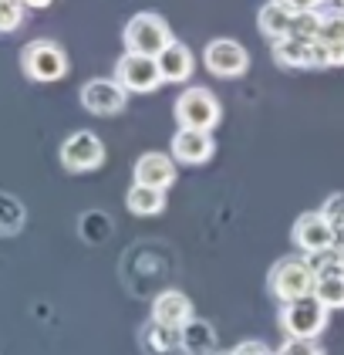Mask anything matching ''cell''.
Here are the masks:
<instances>
[{
  "mask_svg": "<svg viewBox=\"0 0 344 355\" xmlns=\"http://www.w3.org/2000/svg\"><path fill=\"white\" fill-rule=\"evenodd\" d=\"M314 288H318V271H314V264L307 257H284L270 271V291L284 304L314 295Z\"/></svg>",
  "mask_w": 344,
  "mask_h": 355,
  "instance_id": "1",
  "label": "cell"
},
{
  "mask_svg": "<svg viewBox=\"0 0 344 355\" xmlns=\"http://www.w3.org/2000/svg\"><path fill=\"white\" fill-rule=\"evenodd\" d=\"M327 315H331V308L318 295H307V298H297L284 304L280 325L287 331V338H318L320 331L327 328Z\"/></svg>",
  "mask_w": 344,
  "mask_h": 355,
  "instance_id": "2",
  "label": "cell"
},
{
  "mask_svg": "<svg viewBox=\"0 0 344 355\" xmlns=\"http://www.w3.org/2000/svg\"><path fill=\"white\" fill-rule=\"evenodd\" d=\"M125 51L132 55H149V58H159L176 37L169 24L162 21L159 14H135L132 21L125 24Z\"/></svg>",
  "mask_w": 344,
  "mask_h": 355,
  "instance_id": "3",
  "label": "cell"
},
{
  "mask_svg": "<svg viewBox=\"0 0 344 355\" xmlns=\"http://www.w3.org/2000/svg\"><path fill=\"white\" fill-rule=\"evenodd\" d=\"M21 68L34 82H61L68 75V55L57 41L37 37L21 51Z\"/></svg>",
  "mask_w": 344,
  "mask_h": 355,
  "instance_id": "4",
  "label": "cell"
},
{
  "mask_svg": "<svg viewBox=\"0 0 344 355\" xmlns=\"http://www.w3.org/2000/svg\"><path fill=\"white\" fill-rule=\"evenodd\" d=\"M219 102L210 88H185L183 95L176 98V122L179 129H203V132H212L219 125Z\"/></svg>",
  "mask_w": 344,
  "mask_h": 355,
  "instance_id": "5",
  "label": "cell"
},
{
  "mask_svg": "<svg viewBox=\"0 0 344 355\" xmlns=\"http://www.w3.org/2000/svg\"><path fill=\"white\" fill-rule=\"evenodd\" d=\"M293 244L304 250V257H314L324 250H334L341 244V234L320 210H311V214L297 217V223H293Z\"/></svg>",
  "mask_w": 344,
  "mask_h": 355,
  "instance_id": "6",
  "label": "cell"
},
{
  "mask_svg": "<svg viewBox=\"0 0 344 355\" xmlns=\"http://www.w3.org/2000/svg\"><path fill=\"white\" fill-rule=\"evenodd\" d=\"M102 163H105V146L95 132L81 129V132H71L61 142V166L68 173H91Z\"/></svg>",
  "mask_w": 344,
  "mask_h": 355,
  "instance_id": "7",
  "label": "cell"
},
{
  "mask_svg": "<svg viewBox=\"0 0 344 355\" xmlns=\"http://www.w3.org/2000/svg\"><path fill=\"white\" fill-rule=\"evenodd\" d=\"M344 64V10L324 14L320 37L311 44V68H338Z\"/></svg>",
  "mask_w": 344,
  "mask_h": 355,
  "instance_id": "8",
  "label": "cell"
},
{
  "mask_svg": "<svg viewBox=\"0 0 344 355\" xmlns=\"http://www.w3.org/2000/svg\"><path fill=\"white\" fill-rule=\"evenodd\" d=\"M125 102H129V88L118 78H91L81 88V105L91 115H102V119L118 115L125 109Z\"/></svg>",
  "mask_w": 344,
  "mask_h": 355,
  "instance_id": "9",
  "label": "cell"
},
{
  "mask_svg": "<svg viewBox=\"0 0 344 355\" xmlns=\"http://www.w3.org/2000/svg\"><path fill=\"white\" fill-rule=\"evenodd\" d=\"M115 78L125 85L129 92H156L162 85V71H159V58H149V55H132L125 51V58L115 64Z\"/></svg>",
  "mask_w": 344,
  "mask_h": 355,
  "instance_id": "10",
  "label": "cell"
},
{
  "mask_svg": "<svg viewBox=\"0 0 344 355\" xmlns=\"http://www.w3.org/2000/svg\"><path fill=\"white\" fill-rule=\"evenodd\" d=\"M206 68H210L212 75H219V78H239L246 68H250V55H246V48L233 41V37H216L206 44Z\"/></svg>",
  "mask_w": 344,
  "mask_h": 355,
  "instance_id": "11",
  "label": "cell"
},
{
  "mask_svg": "<svg viewBox=\"0 0 344 355\" xmlns=\"http://www.w3.org/2000/svg\"><path fill=\"white\" fill-rule=\"evenodd\" d=\"M212 149H216V142H212L210 132H203V129H179L172 136V153L169 156L185 166H203L212 156Z\"/></svg>",
  "mask_w": 344,
  "mask_h": 355,
  "instance_id": "12",
  "label": "cell"
},
{
  "mask_svg": "<svg viewBox=\"0 0 344 355\" xmlns=\"http://www.w3.org/2000/svg\"><path fill=\"white\" fill-rule=\"evenodd\" d=\"M135 183L142 187H156V190H169L176 183V159L165 153H145L135 159Z\"/></svg>",
  "mask_w": 344,
  "mask_h": 355,
  "instance_id": "13",
  "label": "cell"
},
{
  "mask_svg": "<svg viewBox=\"0 0 344 355\" xmlns=\"http://www.w3.org/2000/svg\"><path fill=\"white\" fill-rule=\"evenodd\" d=\"M152 322L162 328H179L183 331L192 322V301L183 291H162L152 301Z\"/></svg>",
  "mask_w": 344,
  "mask_h": 355,
  "instance_id": "14",
  "label": "cell"
},
{
  "mask_svg": "<svg viewBox=\"0 0 344 355\" xmlns=\"http://www.w3.org/2000/svg\"><path fill=\"white\" fill-rule=\"evenodd\" d=\"M293 14H297V10H291L287 3L266 0L264 7H260V14H257V28H260V34L273 44V41H280V37H291Z\"/></svg>",
  "mask_w": 344,
  "mask_h": 355,
  "instance_id": "15",
  "label": "cell"
},
{
  "mask_svg": "<svg viewBox=\"0 0 344 355\" xmlns=\"http://www.w3.org/2000/svg\"><path fill=\"white\" fill-rule=\"evenodd\" d=\"M192 68H196V58H192V51L185 48L183 41H172L159 55L162 82H185L192 75Z\"/></svg>",
  "mask_w": 344,
  "mask_h": 355,
  "instance_id": "16",
  "label": "cell"
},
{
  "mask_svg": "<svg viewBox=\"0 0 344 355\" xmlns=\"http://www.w3.org/2000/svg\"><path fill=\"white\" fill-rule=\"evenodd\" d=\"M125 207L132 210L135 217H156V214L165 210V190L132 183V190H129V196H125Z\"/></svg>",
  "mask_w": 344,
  "mask_h": 355,
  "instance_id": "17",
  "label": "cell"
},
{
  "mask_svg": "<svg viewBox=\"0 0 344 355\" xmlns=\"http://www.w3.org/2000/svg\"><path fill=\"white\" fill-rule=\"evenodd\" d=\"M311 44H314V41L280 37V41H273V58H277L284 68H311Z\"/></svg>",
  "mask_w": 344,
  "mask_h": 355,
  "instance_id": "18",
  "label": "cell"
},
{
  "mask_svg": "<svg viewBox=\"0 0 344 355\" xmlns=\"http://www.w3.org/2000/svg\"><path fill=\"white\" fill-rule=\"evenodd\" d=\"M314 295H318L331 311H338L344 308V271H331V274H320L318 277V288H314Z\"/></svg>",
  "mask_w": 344,
  "mask_h": 355,
  "instance_id": "19",
  "label": "cell"
},
{
  "mask_svg": "<svg viewBox=\"0 0 344 355\" xmlns=\"http://www.w3.org/2000/svg\"><path fill=\"white\" fill-rule=\"evenodd\" d=\"M24 14H27L24 0H0V28H3V34H14L21 28Z\"/></svg>",
  "mask_w": 344,
  "mask_h": 355,
  "instance_id": "20",
  "label": "cell"
},
{
  "mask_svg": "<svg viewBox=\"0 0 344 355\" xmlns=\"http://www.w3.org/2000/svg\"><path fill=\"white\" fill-rule=\"evenodd\" d=\"M277 355H324V349L318 345V338H287Z\"/></svg>",
  "mask_w": 344,
  "mask_h": 355,
  "instance_id": "21",
  "label": "cell"
},
{
  "mask_svg": "<svg viewBox=\"0 0 344 355\" xmlns=\"http://www.w3.org/2000/svg\"><path fill=\"white\" fill-rule=\"evenodd\" d=\"M320 214L338 227V234H344V193L327 196V200H324V207H320Z\"/></svg>",
  "mask_w": 344,
  "mask_h": 355,
  "instance_id": "22",
  "label": "cell"
},
{
  "mask_svg": "<svg viewBox=\"0 0 344 355\" xmlns=\"http://www.w3.org/2000/svg\"><path fill=\"white\" fill-rule=\"evenodd\" d=\"M230 355H270V352H266L260 342H243V345H237Z\"/></svg>",
  "mask_w": 344,
  "mask_h": 355,
  "instance_id": "23",
  "label": "cell"
},
{
  "mask_svg": "<svg viewBox=\"0 0 344 355\" xmlns=\"http://www.w3.org/2000/svg\"><path fill=\"white\" fill-rule=\"evenodd\" d=\"M280 3H287L291 10H320L324 0H280Z\"/></svg>",
  "mask_w": 344,
  "mask_h": 355,
  "instance_id": "24",
  "label": "cell"
},
{
  "mask_svg": "<svg viewBox=\"0 0 344 355\" xmlns=\"http://www.w3.org/2000/svg\"><path fill=\"white\" fill-rule=\"evenodd\" d=\"M27 7H48V3H51V0H24Z\"/></svg>",
  "mask_w": 344,
  "mask_h": 355,
  "instance_id": "25",
  "label": "cell"
},
{
  "mask_svg": "<svg viewBox=\"0 0 344 355\" xmlns=\"http://www.w3.org/2000/svg\"><path fill=\"white\" fill-rule=\"evenodd\" d=\"M338 3H341V10H344V0H338Z\"/></svg>",
  "mask_w": 344,
  "mask_h": 355,
  "instance_id": "26",
  "label": "cell"
},
{
  "mask_svg": "<svg viewBox=\"0 0 344 355\" xmlns=\"http://www.w3.org/2000/svg\"><path fill=\"white\" fill-rule=\"evenodd\" d=\"M341 244H344V234H341Z\"/></svg>",
  "mask_w": 344,
  "mask_h": 355,
  "instance_id": "27",
  "label": "cell"
}]
</instances>
